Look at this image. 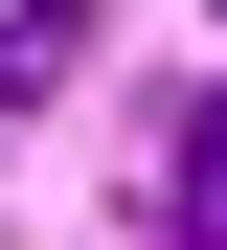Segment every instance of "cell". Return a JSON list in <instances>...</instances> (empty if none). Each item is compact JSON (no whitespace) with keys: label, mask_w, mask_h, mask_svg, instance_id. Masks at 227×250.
I'll return each mask as SVG.
<instances>
[{"label":"cell","mask_w":227,"mask_h":250,"mask_svg":"<svg viewBox=\"0 0 227 250\" xmlns=\"http://www.w3.org/2000/svg\"><path fill=\"white\" fill-rule=\"evenodd\" d=\"M159 250H227V91H182V159H159Z\"/></svg>","instance_id":"6da1fadb"},{"label":"cell","mask_w":227,"mask_h":250,"mask_svg":"<svg viewBox=\"0 0 227 250\" xmlns=\"http://www.w3.org/2000/svg\"><path fill=\"white\" fill-rule=\"evenodd\" d=\"M68 68H91V0H0V114H45Z\"/></svg>","instance_id":"7a4b0ae2"}]
</instances>
